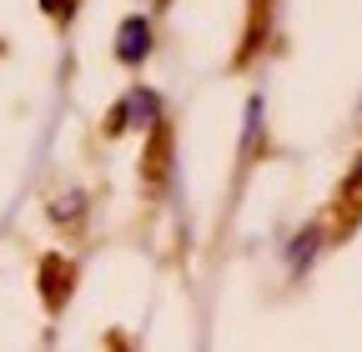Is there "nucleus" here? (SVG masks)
Returning a JSON list of instances; mask_svg holds the SVG:
<instances>
[{
    "instance_id": "3",
    "label": "nucleus",
    "mask_w": 362,
    "mask_h": 352,
    "mask_svg": "<svg viewBox=\"0 0 362 352\" xmlns=\"http://www.w3.org/2000/svg\"><path fill=\"white\" fill-rule=\"evenodd\" d=\"M317 237H322V232H317V227H307V232H302V237L292 242V262H297V267H302V262H307V257L317 252Z\"/></svg>"
},
{
    "instance_id": "2",
    "label": "nucleus",
    "mask_w": 362,
    "mask_h": 352,
    "mask_svg": "<svg viewBox=\"0 0 362 352\" xmlns=\"http://www.w3.org/2000/svg\"><path fill=\"white\" fill-rule=\"evenodd\" d=\"M116 56H121L126 66H141V61L151 56V20H146V16H126V20H121V30H116Z\"/></svg>"
},
{
    "instance_id": "4",
    "label": "nucleus",
    "mask_w": 362,
    "mask_h": 352,
    "mask_svg": "<svg viewBox=\"0 0 362 352\" xmlns=\"http://www.w3.org/2000/svg\"><path fill=\"white\" fill-rule=\"evenodd\" d=\"M81 201H86L81 192H71V196H61V201H56V222H66V216H81Z\"/></svg>"
},
{
    "instance_id": "1",
    "label": "nucleus",
    "mask_w": 362,
    "mask_h": 352,
    "mask_svg": "<svg viewBox=\"0 0 362 352\" xmlns=\"http://www.w3.org/2000/svg\"><path fill=\"white\" fill-rule=\"evenodd\" d=\"M156 121H161V101H156V91H146V86L126 91V101L111 111V131H126V126H156Z\"/></svg>"
}]
</instances>
